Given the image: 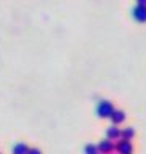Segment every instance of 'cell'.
I'll use <instances>...</instances> for the list:
<instances>
[{
	"label": "cell",
	"mask_w": 146,
	"mask_h": 154,
	"mask_svg": "<svg viewBox=\"0 0 146 154\" xmlns=\"http://www.w3.org/2000/svg\"><path fill=\"white\" fill-rule=\"evenodd\" d=\"M114 103L109 100H101L98 101V104H96V114H98V117L101 119H109L111 114L114 112Z\"/></svg>",
	"instance_id": "1"
},
{
	"label": "cell",
	"mask_w": 146,
	"mask_h": 154,
	"mask_svg": "<svg viewBox=\"0 0 146 154\" xmlns=\"http://www.w3.org/2000/svg\"><path fill=\"white\" fill-rule=\"evenodd\" d=\"M133 137H135V128H133V127L120 128V138H124V140H132Z\"/></svg>",
	"instance_id": "7"
},
{
	"label": "cell",
	"mask_w": 146,
	"mask_h": 154,
	"mask_svg": "<svg viewBox=\"0 0 146 154\" xmlns=\"http://www.w3.org/2000/svg\"><path fill=\"white\" fill-rule=\"evenodd\" d=\"M125 117H127V116H125V112L122 109H114V112L111 114V122H113L114 125H119V124H122L124 120H125Z\"/></svg>",
	"instance_id": "6"
},
{
	"label": "cell",
	"mask_w": 146,
	"mask_h": 154,
	"mask_svg": "<svg viewBox=\"0 0 146 154\" xmlns=\"http://www.w3.org/2000/svg\"><path fill=\"white\" fill-rule=\"evenodd\" d=\"M29 146L26 143H16L13 146V154H27Z\"/></svg>",
	"instance_id": "8"
},
{
	"label": "cell",
	"mask_w": 146,
	"mask_h": 154,
	"mask_svg": "<svg viewBox=\"0 0 146 154\" xmlns=\"http://www.w3.org/2000/svg\"><path fill=\"white\" fill-rule=\"evenodd\" d=\"M137 5H146V0H137Z\"/></svg>",
	"instance_id": "11"
},
{
	"label": "cell",
	"mask_w": 146,
	"mask_h": 154,
	"mask_svg": "<svg viewBox=\"0 0 146 154\" xmlns=\"http://www.w3.org/2000/svg\"><path fill=\"white\" fill-rule=\"evenodd\" d=\"M106 138L113 140V141H116V140H120V128L117 127V125L111 124L108 128H106Z\"/></svg>",
	"instance_id": "5"
},
{
	"label": "cell",
	"mask_w": 146,
	"mask_h": 154,
	"mask_svg": "<svg viewBox=\"0 0 146 154\" xmlns=\"http://www.w3.org/2000/svg\"><path fill=\"white\" fill-rule=\"evenodd\" d=\"M133 18L140 23H146V5H135L132 10Z\"/></svg>",
	"instance_id": "4"
},
{
	"label": "cell",
	"mask_w": 146,
	"mask_h": 154,
	"mask_svg": "<svg viewBox=\"0 0 146 154\" xmlns=\"http://www.w3.org/2000/svg\"><path fill=\"white\" fill-rule=\"evenodd\" d=\"M27 154H42V151H40L39 148H29Z\"/></svg>",
	"instance_id": "10"
},
{
	"label": "cell",
	"mask_w": 146,
	"mask_h": 154,
	"mask_svg": "<svg viewBox=\"0 0 146 154\" xmlns=\"http://www.w3.org/2000/svg\"><path fill=\"white\" fill-rule=\"evenodd\" d=\"M116 151H117V154H132L133 152V144L130 140L120 138L119 141L116 143Z\"/></svg>",
	"instance_id": "2"
},
{
	"label": "cell",
	"mask_w": 146,
	"mask_h": 154,
	"mask_svg": "<svg viewBox=\"0 0 146 154\" xmlns=\"http://www.w3.org/2000/svg\"><path fill=\"white\" fill-rule=\"evenodd\" d=\"M84 152H85V154H100L98 146H96V144H92V143H89V144L84 148Z\"/></svg>",
	"instance_id": "9"
},
{
	"label": "cell",
	"mask_w": 146,
	"mask_h": 154,
	"mask_svg": "<svg viewBox=\"0 0 146 154\" xmlns=\"http://www.w3.org/2000/svg\"><path fill=\"white\" fill-rule=\"evenodd\" d=\"M96 146H98L100 154H111L113 151H116V144H114L113 140H109V138L101 140V141L96 144Z\"/></svg>",
	"instance_id": "3"
}]
</instances>
